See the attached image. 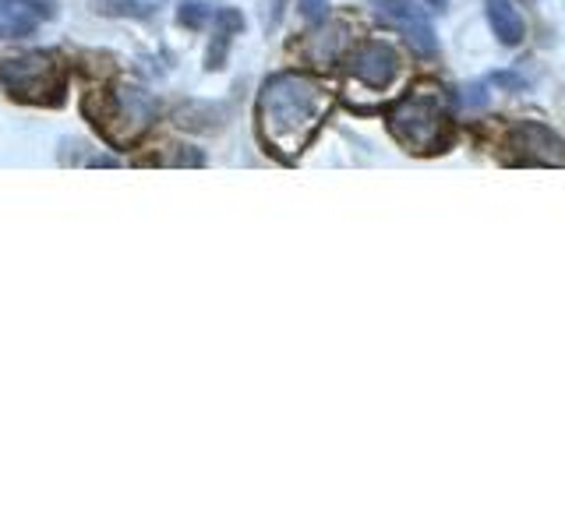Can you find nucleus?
<instances>
[{"label":"nucleus","mask_w":565,"mask_h":529,"mask_svg":"<svg viewBox=\"0 0 565 529\" xmlns=\"http://www.w3.org/2000/svg\"><path fill=\"white\" fill-rule=\"evenodd\" d=\"M0 85L25 102L57 106L67 88V71L50 53H25V57L0 61Z\"/></svg>","instance_id":"20e7f679"},{"label":"nucleus","mask_w":565,"mask_h":529,"mask_svg":"<svg viewBox=\"0 0 565 529\" xmlns=\"http://www.w3.org/2000/svg\"><path fill=\"white\" fill-rule=\"evenodd\" d=\"M379 18L385 25H393L406 35V43L414 46V53L420 57H435L438 53V35L431 18L424 14V8L417 0H379Z\"/></svg>","instance_id":"423d86ee"},{"label":"nucleus","mask_w":565,"mask_h":529,"mask_svg":"<svg viewBox=\"0 0 565 529\" xmlns=\"http://www.w3.org/2000/svg\"><path fill=\"white\" fill-rule=\"evenodd\" d=\"M488 22H491V32L499 35L502 46H520L523 43V18L520 11L512 8V0H488Z\"/></svg>","instance_id":"1a4fd4ad"},{"label":"nucleus","mask_w":565,"mask_h":529,"mask_svg":"<svg viewBox=\"0 0 565 529\" xmlns=\"http://www.w3.org/2000/svg\"><path fill=\"white\" fill-rule=\"evenodd\" d=\"M85 114L93 117L99 134L117 149H128L152 128L156 120V99L141 85L124 82L114 93H103L85 102Z\"/></svg>","instance_id":"7ed1b4c3"},{"label":"nucleus","mask_w":565,"mask_h":529,"mask_svg":"<svg viewBox=\"0 0 565 529\" xmlns=\"http://www.w3.org/2000/svg\"><path fill=\"white\" fill-rule=\"evenodd\" d=\"M300 8H305V18L311 25H322L326 14H329V4L326 0H300Z\"/></svg>","instance_id":"ddd939ff"},{"label":"nucleus","mask_w":565,"mask_h":529,"mask_svg":"<svg viewBox=\"0 0 565 529\" xmlns=\"http://www.w3.org/2000/svg\"><path fill=\"white\" fill-rule=\"evenodd\" d=\"M110 4H124L117 8V14H152L163 0H110Z\"/></svg>","instance_id":"f8f14e48"},{"label":"nucleus","mask_w":565,"mask_h":529,"mask_svg":"<svg viewBox=\"0 0 565 529\" xmlns=\"http://www.w3.org/2000/svg\"><path fill=\"white\" fill-rule=\"evenodd\" d=\"M388 131L406 152L438 155L452 141V114L449 93L438 82H417L393 110H388Z\"/></svg>","instance_id":"f03ea898"},{"label":"nucleus","mask_w":565,"mask_h":529,"mask_svg":"<svg viewBox=\"0 0 565 529\" xmlns=\"http://www.w3.org/2000/svg\"><path fill=\"white\" fill-rule=\"evenodd\" d=\"M205 14H209V8H205V4H184L181 22L194 29V25H202V22H205Z\"/></svg>","instance_id":"4468645a"},{"label":"nucleus","mask_w":565,"mask_h":529,"mask_svg":"<svg viewBox=\"0 0 565 529\" xmlns=\"http://www.w3.org/2000/svg\"><path fill=\"white\" fill-rule=\"evenodd\" d=\"M244 29V18L234 8H223L216 11V35H212V46H209V67H223L226 57V46L234 40V32Z\"/></svg>","instance_id":"9b49d317"},{"label":"nucleus","mask_w":565,"mask_h":529,"mask_svg":"<svg viewBox=\"0 0 565 529\" xmlns=\"http://www.w3.org/2000/svg\"><path fill=\"white\" fill-rule=\"evenodd\" d=\"M350 43V29L347 25H329V29H318L308 43V57L315 64H332L335 57L343 53V46Z\"/></svg>","instance_id":"9d476101"},{"label":"nucleus","mask_w":565,"mask_h":529,"mask_svg":"<svg viewBox=\"0 0 565 529\" xmlns=\"http://www.w3.org/2000/svg\"><path fill=\"white\" fill-rule=\"evenodd\" d=\"M428 4H431L435 11H441V8H446V0H428Z\"/></svg>","instance_id":"2eb2a0df"},{"label":"nucleus","mask_w":565,"mask_h":529,"mask_svg":"<svg viewBox=\"0 0 565 529\" xmlns=\"http://www.w3.org/2000/svg\"><path fill=\"white\" fill-rule=\"evenodd\" d=\"M332 110V93L308 75H273L258 96V134L279 159H297Z\"/></svg>","instance_id":"f257e3e1"},{"label":"nucleus","mask_w":565,"mask_h":529,"mask_svg":"<svg viewBox=\"0 0 565 529\" xmlns=\"http://www.w3.org/2000/svg\"><path fill=\"white\" fill-rule=\"evenodd\" d=\"M505 155L516 166H565V141L534 120H520L505 134Z\"/></svg>","instance_id":"39448f33"},{"label":"nucleus","mask_w":565,"mask_h":529,"mask_svg":"<svg viewBox=\"0 0 565 529\" xmlns=\"http://www.w3.org/2000/svg\"><path fill=\"white\" fill-rule=\"evenodd\" d=\"M53 14H57V0H0V35L18 40L50 22Z\"/></svg>","instance_id":"6e6552de"},{"label":"nucleus","mask_w":565,"mask_h":529,"mask_svg":"<svg viewBox=\"0 0 565 529\" xmlns=\"http://www.w3.org/2000/svg\"><path fill=\"white\" fill-rule=\"evenodd\" d=\"M347 71L350 78H358L367 88H388L399 75V53L396 46H388L382 40H367L364 46L353 50Z\"/></svg>","instance_id":"0eeeda50"}]
</instances>
